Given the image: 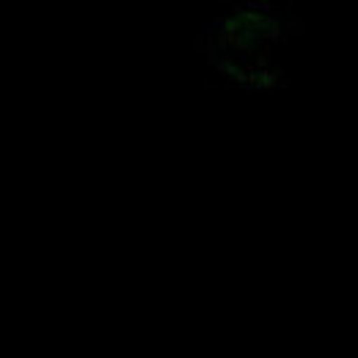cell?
Listing matches in <instances>:
<instances>
[{
	"label": "cell",
	"instance_id": "6da1fadb",
	"mask_svg": "<svg viewBox=\"0 0 358 358\" xmlns=\"http://www.w3.org/2000/svg\"><path fill=\"white\" fill-rule=\"evenodd\" d=\"M281 31L265 14H234L221 22L215 36V64L240 83L268 86L275 78Z\"/></svg>",
	"mask_w": 358,
	"mask_h": 358
}]
</instances>
